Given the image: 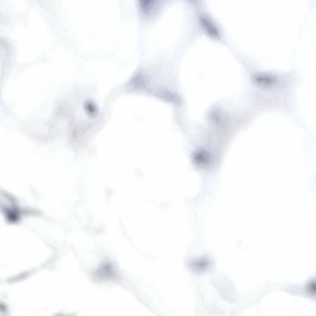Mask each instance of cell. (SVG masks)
<instances>
[{
  "label": "cell",
  "mask_w": 316,
  "mask_h": 316,
  "mask_svg": "<svg viewBox=\"0 0 316 316\" xmlns=\"http://www.w3.org/2000/svg\"><path fill=\"white\" fill-rule=\"evenodd\" d=\"M93 280L97 282L107 281L116 279L118 275L114 265L109 260L103 261L91 273Z\"/></svg>",
  "instance_id": "1"
},
{
  "label": "cell",
  "mask_w": 316,
  "mask_h": 316,
  "mask_svg": "<svg viewBox=\"0 0 316 316\" xmlns=\"http://www.w3.org/2000/svg\"><path fill=\"white\" fill-rule=\"evenodd\" d=\"M155 95L168 102L179 104L181 102L180 97L177 95L167 90L158 89L154 92Z\"/></svg>",
  "instance_id": "2"
},
{
  "label": "cell",
  "mask_w": 316,
  "mask_h": 316,
  "mask_svg": "<svg viewBox=\"0 0 316 316\" xmlns=\"http://www.w3.org/2000/svg\"><path fill=\"white\" fill-rule=\"evenodd\" d=\"M209 264L210 262L208 259L205 257H202L192 261L189 265L194 271L201 272L206 268Z\"/></svg>",
  "instance_id": "3"
},
{
  "label": "cell",
  "mask_w": 316,
  "mask_h": 316,
  "mask_svg": "<svg viewBox=\"0 0 316 316\" xmlns=\"http://www.w3.org/2000/svg\"><path fill=\"white\" fill-rule=\"evenodd\" d=\"M254 81L255 83L260 86L266 87L273 83L275 79L270 75L260 74L255 76Z\"/></svg>",
  "instance_id": "4"
},
{
  "label": "cell",
  "mask_w": 316,
  "mask_h": 316,
  "mask_svg": "<svg viewBox=\"0 0 316 316\" xmlns=\"http://www.w3.org/2000/svg\"><path fill=\"white\" fill-rule=\"evenodd\" d=\"M201 20L203 27L208 35L214 37L218 36L217 30L210 20L207 18L202 17Z\"/></svg>",
  "instance_id": "5"
},
{
  "label": "cell",
  "mask_w": 316,
  "mask_h": 316,
  "mask_svg": "<svg viewBox=\"0 0 316 316\" xmlns=\"http://www.w3.org/2000/svg\"><path fill=\"white\" fill-rule=\"evenodd\" d=\"M145 82L144 77L141 75H137L131 81L132 88L137 90L143 89L145 85Z\"/></svg>",
  "instance_id": "6"
},
{
  "label": "cell",
  "mask_w": 316,
  "mask_h": 316,
  "mask_svg": "<svg viewBox=\"0 0 316 316\" xmlns=\"http://www.w3.org/2000/svg\"><path fill=\"white\" fill-rule=\"evenodd\" d=\"M308 291L312 295H314L315 294L316 292V283L315 281H311L308 287Z\"/></svg>",
  "instance_id": "7"
}]
</instances>
